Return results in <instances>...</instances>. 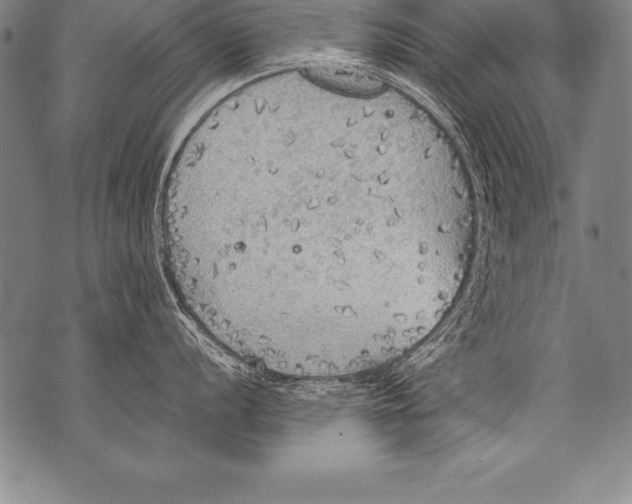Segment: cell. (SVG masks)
Masks as SVG:
<instances>
[{"mask_svg":"<svg viewBox=\"0 0 632 504\" xmlns=\"http://www.w3.org/2000/svg\"><path fill=\"white\" fill-rule=\"evenodd\" d=\"M340 114L240 124L207 146L165 263L186 313L242 360L376 358L450 262L410 146Z\"/></svg>","mask_w":632,"mask_h":504,"instance_id":"cell-1","label":"cell"}]
</instances>
